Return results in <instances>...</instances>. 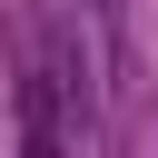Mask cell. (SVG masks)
<instances>
[{
  "label": "cell",
  "instance_id": "1",
  "mask_svg": "<svg viewBox=\"0 0 158 158\" xmlns=\"http://www.w3.org/2000/svg\"><path fill=\"white\" fill-rule=\"evenodd\" d=\"M20 158H69V99H59V79L49 69H20Z\"/></svg>",
  "mask_w": 158,
  "mask_h": 158
},
{
  "label": "cell",
  "instance_id": "2",
  "mask_svg": "<svg viewBox=\"0 0 158 158\" xmlns=\"http://www.w3.org/2000/svg\"><path fill=\"white\" fill-rule=\"evenodd\" d=\"M79 10H118V0H79Z\"/></svg>",
  "mask_w": 158,
  "mask_h": 158
}]
</instances>
